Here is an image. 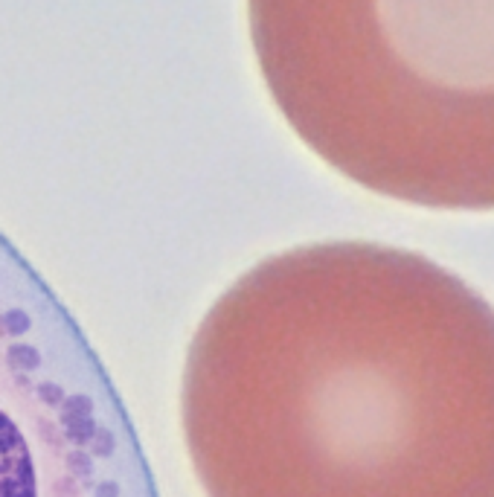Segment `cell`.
I'll list each match as a JSON object with an SVG mask.
<instances>
[{"instance_id":"2","label":"cell","mask_w":494,"mask_h":497,"mask_svg":"<svg viewBox=\"0 0 494 497\" xmlns=\"http://www.w3.org/2000/svg\"><path fill=\"white\" fill-rule=\"evenodd\" d=\"M285 123L366 189L494 209V0H247Z\"/></svg>"},{"instance_id":"1","label":"cell","mask_w":494,"mask_h":497,"mask_svg":"<svg viewBox=\"0 0 494 497\" xmlns=\"http://www.w3.org/2000/svg\"><path fill=\"white\" fill-rule=\"evenodd\" d=\"M279 312L273 497H494V309L431 259L323 245Z\"/></svg>"},{"instance_id":"3","label":"cell","mask_w":494,"mask_h":497,"mask_svg":"<svg viewBox=\"0 0 494 497\" xmlns=\"http://www.w3.org/2000/svg\"><path fill=\"white\" fill-rule=\"evenodd\" d=\"M27 428V407L9 405L0 381V497H50V454Z\"/></svg>"}]
</instances>
